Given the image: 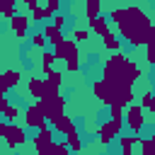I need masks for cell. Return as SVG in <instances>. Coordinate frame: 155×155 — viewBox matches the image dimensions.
Returning <instances> with one entry per match:
<instances>
[{
  "mask_svg": "<svg viewBox=\"0 0 155 155\" xmlns=\"http://www.w3.org/2000/svg\"><path fill=\"white\" fill-rule=\"evenodd\" d=\"M41 34H44V39H46V44H51V46H58L65 36H63V31L61 29H56L53 24H46L44 29H41Z\"/></svg>",
  "mask_w": 155,
  "mask_h": 155,
  "instance_id": "9a60e30c",
  "label": "cell"
},
{
  "mask_svg": "<svg viewBox=\"0 0 155 155\" xmlns=\"http://www.w3.org/2000/svg\"><path fill=\"white\" fill-rule=\"evenodd\" d=\"M102 44H104L107 51H111V53H121V39H119L114 31L104 34V36H102Z\"/></svg>",
  "mask_w": 155,
  "mask_h": 155,
  "instance_id": "e0dca14e",
  "label": "cell"
},
{
  "mask_svg": "<svg viewBox=\"0 0 155 155\" xmlns=\"http://www.w3.org/2000/svg\"><path fill=\"white\" fill-rule=\"evenodd\" d=\"M119 140V145H121V150H131L138 140H140V136H119L116 138Z\"/></svg>",
  "mask_w": 155,
  "mask_h": 155,
  "instance_id": "603a6c76",
  "label": "cell"
},
{
  "mask_svg": "<svg viewBox=\"0 0 155 155\" xmlns=\"http://www.w3.org/2000/svg\"><path fill=\"white\" fill-rule=\"evenodd\" d=\"M24 7H27L29 12H34V10H39V2H36V0H24Z\"/></svg>",
  "mask_w": 155,
  "mask_h": 155,
  "instance_id": "d590c367",
  "label": "cell"
},
{
  "mask_svg": "<svg viewBox=\"0 0 155 155\" xmlns=\"http://www.w3.org/2000/svg\"><path fill=\"white\" fill-rule=\"evenodd\" d=\"M24 126L27 128H34V131H44L46 128V119L41 116V111L36 109V104H29L24 109Z\"/></svg>",
  "mask_w": 155,
  "mask_h": 155,
  "instance_id": "ba28073f",
  "label": "cell"
},
{
  "mask_svg": "<svg viewBox=\"0 0 155 155\" xmlns=\"http://www.w3.org/2000/svg\"><path fill=\"white\" fill-rule=\"evenodd\" d=\"M138 107H140L143 111H145V109L150 111V107H153V90H145V92L140 94V104H138Z\"/></svg>",
  "mask_w": 155,
  "mask_h": 155,
  "instance_id": "484cf974",
  "label": "cell"
},
{
  "mask_svg": "<svg viewBox=\"0 0 155 155\" xmlns=\"http://www.w3.org/2000/svg\"><path fill=\"white\" fill-rule=\"evenodd\" d=\"M124 124H126V128H128L133 136H138V133L143 131V126H145V111L133 102L131 107L124 109Z\"/></svg>",
  "mask_w": 155,
  "mask_h": 155,
  "instance_id": "277c9868",
  "label": "cell"
},
{
  "mask_svg": "<svg viewBox=\"0 0 155 155\" xmlns=\"http://www.w3.org/2000/svg\"><path fill=\"white\" fill-rule=\"evenodd\" d=\"M31 143H34L36 155H48L51 145H53V131H51V126H46L44 131H36V136L31 138Z\"/></svg>",
  "mask_w": 155,
  "mask_h": 155,
  "instance_id": "52a82bcc",
  "label": "cell"
},
{
  "mask_svg": "<svg viewBox=\"0 0 155 155\" xmlns=\"http://www.w3.org/2000/svg\"><path fill=\"white\" fill-rule=\"evenodd\" d=\"M29 24H31L29 15H15V17L10 19V29H12V34H15L19 41L27 39V29H29Z\"/></svg>",
  "mask_w": 155,
  "mask_h": 155,
  "instance_id": "8fae6325",
  "label": "cell"
},
{
  "mask_svg": "<svg viewBox=\"0 0 155 155\" xmlns=\"http://www.w3.org/2000/svg\"><path fill=\"white\" fill-rule=\"evenodd\" d=\"M0 15L7 17V19H12L17 15V2L15 0H0Z\"/></svg>",
  "mask_w": 155,
  "mask_h": 155,
  "instance_id": "ffe728a7",
  "label": "cell"
},
{
  "mask_svg": "<svg viewBox=\"0 0 155 155\" xmlns=\"http://www.w3.org/2000/svg\"><path fill=\"white\" fill-rule=\"evenodd\" d=\"M90 31H94L97 36H104V34H109V31H111V29H109V19H107L104 15H99V17L90 19Z\"/></svg>",
  "mask_w": 155,
  "mask_h": 155,
  "instance_id": "2e32d148",
  "label": "cell"
},
{
  "mask_svg": "<svg viewBox=\"0 0 155 155\" xmlns=\"http://www.w3.org/2000/svg\"><path fill=\"white\" fill-rule=\"evenodd\" d=\"M36 104V109L41 111V116L51 124L53 119H58L61 114H65V97H61V94H46L44 99H39V102H34Z\"/></svg>",
  "mask_w": 155,
  "mask_h": 155,
  "instance_id": "3957f363",
  "label": "cell"
},
{
  "mask_svg": "<svg viewBox=\"0 0 155 155\" xmlns=\"http://www.w3.org/2000/svg\"><path fill=\"white\" fill-rule=\"evenodd\" d=\"M48 155H70V150H68V145H65V140L61 143V140H53V145H51V153Z\"/></svg>",
  "mask_w": 155,
  "mask_h": 155,
  "instance_id": "d4e9b609",
  "label": "cell"
},
{
  "mask_svg": "<svg viewBox=\"0 0 155 155\" xmlns=\"http://www.w3.org/2000/svg\"><path fill=\"white\" fill-rule=\"evenodd\" d=\"M53 56L56 61H70V58H78V44L73 39H63L58 46H53Z\"/></svg>",
  "mask_w": 155,
  "mask_h": 155,
  "instance_id": "30bf717a",
  "label": "cell"
},
{
  "mask_svg": "<svg viewBox=\"0 0 155 155\" xmlns=\"http://www.w3.org/2000/svg\"><path fill=\"white\" fill-rule=\"evenodd\" d=\"M5 128H7V124H5V121H2V116H0V136L5 133Z\"/></svg>",
  "mask_w": 155,
  "mask_h": 155,
  "instance_id": "8d00e7d4",
  "label": "cell"
},
{
  "mask_svg": "<svg viewBox=\"0 0 155 155\" xmlns=\"http://www.w3.org/2000/svg\"><path fill=\"white\" fill-rule=\"evenodd\" d=\"M65 145H68L70 153H80V150H82V138L78 136V131L70 133V136H65Z\"/></svg>",
  "mask_w": 155,
  "mask_h": 155,
  "instance_id": "7402d4cb",
  "label": "cell"
},
{
  "mask_svg": "<svg viewBox=\"0 0 155 155\" xmlns=\"http://www.w3.org/2000/svg\"><path fill=\"white\" fill-rule=\"evenodd\" d=\"M92 92H94V97L102 102V104H107V107H111L114 104V94H116V90H114V85L111 82H107V80H94L92 82Z\"/></svg>",
  "mask_w": 155,
  "mask_h": 155,
  "instance_id": "8992f818",
  "label": "cell"
},
{
  "mask_svg": "<svg viewBox=\"0 0 155 155\" xmlns=\"http://www.w3.org/2000/svg\"><path fill=\"white\" fill-rule=\"evenodd\" d=\"M53 61H56L53 51H44V53H41V73H44V75H48V73L53 70Z\"/></svg>",
  "mask_w": 155,
  "mask_h": 155,
  "instance_id": "44dd1931",
  "label": "cell"
},
{
  "mask_svg": "<svg viewBox=\"0 0 155 155\" xmlns=\"http://www.w3.org/2000/svg\"><path fill=\"white\" fill-rule=\"evenodd\" d=\"M2 138H5V143H7L10 148H19V145L27 143V133H24V128H19L17 124H7Z\"/></svg>",
  "mask_w": 155,
  "mask_h": 155,
  "instance_id": "9c48e42d",
  "label": "cell"
},
{
  "mask_svg": "<svg viewBox=\"0 0 155 155\" xmlns=\"http://www.w3.org/2000/svg\"><path fill=\"white\" fill-rule=\"evenodd\" d=\"M150 143H153V148H155V133H153V136H150Z\"/></svg>",
  "mask_w": 155,
  "mask_h": 155,
  "instance_id": "ab89813d",
  "label": "cell"
},
{
  "mask_svg": "<svg viewBox=\"0 0 155 155\" xmlns=\"http://www.w3.org/2000/svg\"><path fill=\"white\" fill-rule=\"evenodd\" d=\"M10 104H12V102L7 99V94H5V97H0V116H2V114L10 109Z\"/></svg>",
  "mask_w": 155,
  "mask_h": 155,
  "instance_id": "836d02e7",
  "label": "cell"
},
{
  "mask_svg": "<svg viewBox=\"0 0 155 155\" xmlns=\"http://www.w3.org/2000/svg\"><path fill=\"white\" fill-rule=\"evenodd\" d=\"M107 19H111L119 29V34L136 48V46H145L150 41H155V24L150 22V17L136 7V5H128V7H114Z\"/></svg>",
  "mask_w": 155,
  "mask_h": 155,
  "instance_id": "6da1fadb",
  "label": "cell"
},
{
  "mask_svg": "<svg viewBox=\"0 0 155 155\" xmlns=\"http://www.w3.org/2000/svg\"><path fill=\"white\" fill-rule=\"evenodd\" d=\"M153 99H155V92H153Z\"/></svg>",
  "mask_w": 155,
  "mask_h": 155,
  "instance_id": "60d3db41",
  "label": "cell"
},
{
  "mask_svg": "<svg viewBox=\"0 0 155 155\" xmlns=\"http://www.w3.org/2000/svg\"><path fill=\"white\" fill-rule=\"evenodd\" d=\"M80 68V58H70V61H65V70L68 73H75Z\"/></svg>",
  "mask_w": 155,
  "mask_h": 155,
  "instance_id": "d6a6232c",
  "label": "cell"
},
{
  "mask_svg": "<svg viewBox=\"0 0 155 155\" xmlns=\"http://www.w3.org/2000/svg\"><path fill=\"white\" fill-rule=\"evenodd\" d=\"M140 75H143L140 68L124 53H111V58H107L104 68H102V80L111 82L114 90H133V85Z\"/></svg>",
  "mask_w": 155,
  "mask_h": 155,
  "instance_id": "7a4b0ae2",
  "label": "cell"
},
{
  "mask_svg": "<svg viewBox=\"0 0 155 155\" xmlns=\"http://www.w3.org/2000/svg\"><path fill=\"white\" fill-rule=\"evenodd\" d=\"M150 114L155 116V99H153V107H150Z\"/></svg>",
  "mask_w": 155,
  "mask_h": 155,
  "instance_id": "74e56055",
  "label": "cell"
},
{
  "mask_svg": "<svg viewBox=\"0 0 155 155\" xmlns=\"http://www.w3.org/2000/svg\"><path fill=\"white\" fill-rule=\"evenodd\" d=\"M138 145H140V155H155V148H153L150 138H140Z\"/></svg>",
  "mask_w": 155,
  "mask_h": 155,
  "instance_id": "4316f807",
  "label": "cell"
},
{
  "mask_svg": "<svg viewBox=\"0 0 155 155\" xmlns=\"http://www.w3.org/2000/svg\"><path fill=\"white\" fill-rule=\"evenodd\" d=\"M44 85H46V94H58V90L63 85V73L61 70H51L44 78Z\"/></svg>",
  "mask_w": 155,
  "mask_h": 155,
  "instance_id": "4fadbf2b",
  "label": "cell"
},
{
  "mask_svg": "<svg viewBox=\"0 0 155 155\" xmlns=\"http://www.w3.org/2000/svg\"><path fill=\"white\" fill-rule=\"evenodd\" d=\"M51 24H53L56 29H61V31H63V27H65V17H63V15L58 12V15H56V17L51 19Z\"/></svg>",
  "mask_w": 155,
  "mask_h": 155,
  "instance_id": "1f68e13d",
  "label": "cell"
},
{
  "mask_svg": "<svg viewBox=\"0 0 155 155\" xmlns=\"http://www.w3.org/2000/svg\"><path fill=\"white\" fill-rule=\"evenodd\" d=\"M109 116H111V121H124V107L111 104L109 107Z\"/></svg>",
  "mask_w": 155,
  "mask_h": 155,
  "instance_id": "83f0119b",
  "label": "cell"
},
{
  "mask_svg": "<svg viewBox=\"0 0 155 155\" xmlns=\"http://www.w3.org/2000/svg\"><path fill=\"white\" fill-rule=\"evenodd\" d=\"M51 131H53V133H63V136L75 133V121H73V116L61 114L58 119H53V121H51Z\"/></svg>",
  "mask_w": 155,
  "mask_h": 155,
  "instance_id": "7c38bea8",
  "label": "cell"
},
{
  "mask_svg": "<svg viewBox=\"0 0 155 155\" xmlns=\"http://www.w3.org/2000/svg\"><path fill=\"white\" fill-rule=\"evenodd\" d=\"M2 82H5L7 90H15V87L19 85V70H12V68L5 70V73H2Z\"/></svg>",
  "mask_w": 155,
  "mask_h": 155,
  "instance_id": "d6986e66",
  "label": "cell"
},
{
  "mask_svg": "<svg viewBox=\"0 0 155 155\" xmlns=\"http://www.w3.org/2000/svg\"><path fill=\"white\" fill-rule=\"evenodd\" d=\"M121 155H133V153L131 150H121Z\"/></svg>",
  "mask_w": 155,
  "mask_h": 155,
  "instance_id": "f35d334b",
  "label": "cell"
},
{
  "mask_svg": "<svg viewBox=\"0 0 155 155\" xmlns=\"http://www.w3.org/2000/svg\"><path fill=\"white\" fill-rule=\"evenodd\" d=\"M145 61H148L150 65H155V41L145 44Z\"/></svg>",
  "mask_w": 155,
  "mask_h": 155,
  "instance_id": "f1b7e54d",
  "label": "cell"
},
{
  "mask_svg": "<svg viewBox=\"0 0 155 155\" xmlns=\"http://www.w3.org/2000/svg\"><path fill=\"white\" fill-rule=\"evenodd\" d=\"M85 15H87V22L94 19V17H99L102 15V2L99 0H87L85 2Z\"/></svg>",
  "mask_w": 155,
  "mask_h": 155,
  "instance_id": "ac0fdd59",
  "label": "cell"
},
{
  "mask_svg": "<svg viewBox=\"0 0 155 155\" xmlns=\"http://www.w3.org/2000/svg\"><path fill=\"white\" fill-rule=\"evenodd\" d=\"M46 10H51L53 15H58V10H61V2H58V0H48V5H46Z\"/></svg>",
  "mask_w": 155,
  "mask_h": 155,
  "instance_id": "e575fe53",
  "label": "cell"
},
{
  "mask_svg": "<svg viewBox=\"0 0 155 155\" xmlns=\"http://www.w3.org/2000/svg\"><path fill=\"white\" fill-rule=\"evenodd\" d=\"M121 128H124V121H104V124H99V128H97V138H99V143L102 145H109L114 138H119L121 136Z\"/></svg>",
  "mask_w": 155,
  "mask_h": 155,
  "instance_id": "5b68a950",
  "label": "cell"
},
{
  "mask_svg": "<svg viewBox=\"0 0 155 155\" xmlns=\"http://www.w3.org/2000/svg\"><path fill=\"white\" fill-rule=\"evenodd\" d=\"M87 36H90V31H87V29H78V27H75V31H73V41H75V44L85 41Z\"/></svg>",
  "mask_w": 155,
  "mask_h": 155,
  "instance_id": "f546056e",
  "label": "cell"
},
{
  "mask_svg": "<svg viewBox=\"0 0 155 155\" xmlns=\"http://www.w3.org/2000/svg\"><path fill=\"white\" fill-rule=\"evenodd\" d=\"M2 116H5V121H7V124H15V121L19 119V104H10V109H7Z\"/></svg>",
  "mask_w": 155,
  "mask_h": 155,
  "instance_id": "cb8c5ba5",
  "label": "cell"
},
{
  "mask_svg": "<svg viewBox=\"0 0 155 155\" xmlns=\"http://www.w3.org/2000/svg\"><path fill=\"white\" fill-rule=\"evenodd\" d=\"M27 90H29V94H31V97H36V102H39V99H44V97H46V85H44V78H29Z\"/></svg>",
  "mask_w": 155,
  "mask_h": 155,
  "instance_id": "5bb4252c",
  "label": "cell"
},
{
  "mask_svg": "<svg viewBox=\"0 0 155 155\" xmlns=\"http://www.w3.org/2000/svg\"><path fill=\"white\" fill-rule=\"evenodd\" d=\"M29 39H31V44H34L36 48H44V46H46V39H44V34H41V31H36V34H31Z\"/></svg>",
  "mask_w": 155,
  "mask_h": 155,
  "instance_id": "4dcf8cb0",
  "label": "cell"
}]
</instances>
